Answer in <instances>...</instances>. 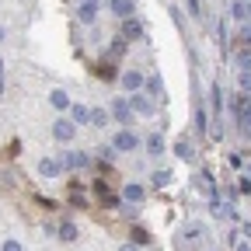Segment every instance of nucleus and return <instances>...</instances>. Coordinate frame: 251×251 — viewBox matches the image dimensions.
Returning <instances> with one entry per match:
<instances>
[{
  "label": "nucleus",
  "mask_w": 251,
  "mask_h": 251,
  "mask_svg": "<svg viewBox=\"0 0 251 251\" xmlns=\"http://www.w3.org/2000/svg\"><path fill=\"white\" fill-rule=\"evenodd\" d=\"M202 244H206V227L202 224H188L181 230V237H178V248L181 251H199Z\"/></svg>",
  "instance_id": "1"
},
{
  "label": "nucleus",
  "mask_w": 251,
  "mask_h": 251,
  "mask_svg": "<svg viewBox=\"0 0 251 251\" xmlns=\"http://www.w3.org/2000/svg\"><path fill=\"white\" fill-rule=\"evenodd\" d=\"M136 147H140V136L129 133V129H122V133L115 136V143H112V150H119V153H133Z\"/></svg>",
  "instance_id": "2"
},
{
  "label": "nucleus",
  "mask_w": 251,
  "mask_h": 251,
  "mask_svg": "<svg viewBox=\"0 0 251 251\" xmlns=\"http://www.w3.org/2000/svg\"><path fill=\"white\" fill-rule=\"evenodd\" d=\"M74 133H77V126H74V122H67V119L52 122V136H56L59 143H70V140H74Z\"/></svg>",
  "instance_id": "3"
},
{
  "label": "nucleus",
  "mask_w": 251,
  "mask_h": 251,
  "mask_svg": "<svg viewBox=\"0 0 251 251\" xmlns=\"http://www.w3.org/2000/svg\"><path fill=\"white\" fill-rule=\"evenodd\" d=\"M59 171H63V161H59V157H42V161H39V175L56 178Z\"/></svg>",
  "instance_id": "4"
},
{
  "label": "nucleus",
  "mask_w": 251,
  "mask_h": 251,
  "mask_svg": "<svg viewBox=\"0 0 251 251\" xmlns=\"http://www.w3.org/2000/svg\"><path fill=\"white\" fill-rule=\"evenodd\" d=\"M87 164H91V157L80 153V150H74V153L63 157V168H70V171H80V168H87Z\"/></svg>",
  "instance_id": "5"
},
{
  "label": "nucleus",
  "mask_w": 251,
  "mask_h": 251,
  "mask_svg": "<svg viewBox=\"0 0 251 251\" xmlns=\"http://www.w3.org/2000/svg\"><path fill=\"white\" fill-rule=\"evenodd\" d=\"M129 108H133L136 115H153V101L147 98V94H133V98H129Z\"/></svg>",
  "instance_id": "6"
},
{
  "label": "nucleus",
  "mask_w": 251,
  "mask_h": 251,
  "mask_svg": "<svg viewBox=\"0 0 251 251\" xmlns=\"http://www.w3.org/2000/svg\"><path fill=\"white\" fill-rule=\"evenodd\" d=\"M108 11H112V14H119V18H133L136 4H133V0H108Z\"/></svg>",
  "instance_id": "7"
},
{
  "label": "nucleus",
  "mask_w": 251,
  "mask_h": 251,
  "mask_svg": "<svg viewBox=\"0 0 251 251\" xmlns=\"http://www.w3.org/2000/svg\"><path fill=\"white\" fill-rule=\"evenodd\" d=\"M112 115H115L119 122H129V119H133V108H129V101H126V98H115V101H112Z\"/></svg>",
  "instance_id": "8"
},
{
  "label": "nucleus",
  "mask_w": 251,
  "mask_h": 251,
  "mask_svg": "<svg viewBox=\"0 0 251 251\" xmlns=\"http://www.w3.org/2000/svg\"><path fill=\"white\" fill-rule=\"evenodd\" d=\"M143 80H147V77H143L140 70H129V74H122V87H126V91H140V87H143Z\"/></svg>",
  "instance_id": "9"
},
{
  "label": "nucleus",
  "mask_w": 251,
  "mask_h": 251,
  "mask_svg": "<svg viewBox=\"0 0 251 251\" xmlns=\"http://www.w3.org/2000/svg\"><path fill=\"white\" fill-rule=\"evenodd\" d=\"M237 126H241V133H251V101L237 108Z\"/></svg>",
  "instance_id": "10"
},
{
  "label": "nucleus",
  "mask_w": 251,
  "mask_h": 251,
  "mask_svg": "<svg viewBox=\"0 0 251 251\" xmlns=\"http://www.w3.org/2000/svg\"><path fill=\"white\" fill-rule=\"evenodd\" d=\"M175 153L181 157V161H196V147L188 143V140H178V143H175Z\"/></svg>",
  "instance_id": "11"
},
{
  "label": "nucleus",
  "mask_w": 251,
  "mask_h": 251,
  "mask_svg": "<svg viewBox=\"0 0 251 251\" xmlns=\"http://www.w3.org/2000/svg\"><path fill=\"white\" fill-rule=\"evenodd\" d=\"M77 18H80L84 25H91L94 18H98V7H94V4H77Z\"/></svg>",
  "instance_id": "12"
},
{
  "label": "nucleus",
  "mask_w": 251,
  "mask_h": 251,
  "mask_svg": "<svg viewBox=\"0 0 251 251\" xmlns=\"http://www.w3.org/2000/svg\"><path fill=\"white\" fill-rule=\"evenodd\" d=\"M49 105H52V108H59V112H63V108H70L67 91H52V94H49Z\"/></svg>",
  "instance_id": "13"
},
{
  "label": "nucleus",
  "mask_w": 251,
  "mask_h": 251,
  "mask_svg": "<svg viewBox=\"0 0 251 251\" xmlns=\"http://www.w3.org/2000/svg\"><path fill=\"white\" fill-rule=\"evenodd\" d=\"M140 31H143V28H140L133 18H126V25H122V35H126V39H140Z\"/></svg>",
  "instance_id": "14"
},
{
  "label": "nucleus",
  "mask_w": 251,
  "mask_h": 251,
  "mask_svg": "<svg viewBox=\"0 0 251 251\" xmlns=\"http://www.w3.org/2000/svg\"><path fill=\"white\" fill-rule=\"evenodd\" d=\"M59 241H77V227L70 224V220H67V224H59Z\"/></svg>",
  "instance_id": "15"
},
{
  "label": "nucleus",
  "mask_w": 251,
  "mask_h": 251,
  "mask_svg": "<svg viewBox=\"0 0 251 251\" xmlns=\"http://www.w3.org/2000/svg\"><path fill=\"white\" fill-rule=\"evenodd\" d=\"M147 150H150V153H164V140L157 136V133H150V136H147Z\"/></svg>",
  "instance_id": "16"
},
{
  "label": "nucleus",
  "mask_w": 251,
  "mask_h": 251,
  "mask_svg": "<svg viewBox=\"0 0 251 251\" xmlns=\"http://www.w3.org/2000/svg\"><path fill=\"white\" fill-rule=\"evenodd\" d=\"M237 70H251V49H237Z\"/></svg>",
  "instance_id": "17"
},
{
  "label": "nucleus",
  "mask_w": 251,
  "mask_h": 251,
  "mask_svg": "<svg viewBox=\"0 0 251 251\" xmlns=\"http://www.w3.org/2000/svg\"><path fill=\"white\" fill-rule=\"evenodd\" d=\"M74 122H77V126L91 122V108H84V105H74Z\"/></svg>",
  "instance_id": "18"
},
{
  "label": "nucleus",
  "mask_w": 251,
  "mask_h": 251,
  "mask_svg": "<svg viewBox=\"0 0 251 251\" xmlns=\"http://www.w3.org/2000/svg\"><path fill=\"white\" fill-rule=\"evenodd\" d=\"M143 199V188L140 185H126V202H140Z\"/></svg>",
  "instance_id": "19"
},
{
  "label": "nucleus",
  "mask_w": 251,
  "mask_h": 251,
  "mask_svg": "<svg viewBox=\"0 0 251 251\" xmlns=\"http://www.w3.org/2000/svg\"><path fill=\"white\" fill-rule=\"evenodd\" d=\"M91 126H108V112L105 108H94L91 112Z\"/></svg>",
  "instance_id": "20"
},
{
  "label": "nucleus",
  "mask_w": 251,
  "mask_h": 251,
  "mask_svg": "<svg viewBox=\"0 0 251 251\" xmlns=\"http://www.w3.org/2000/svg\"><path fill=\"white\" fill-rule=\"evenodd\" d=\"M150 181H153L157 188H164V185L171 181V171H153V178H150Z\"/></svg>",
  "instance_id": "21"
},
{
  "label": "nucleus",
  "mask_w": 251,
  "mask_h": 251,
  "mask_svg": "<svg viewBox=\"0 0 251 251\" xmlns=\"http://www.w3.org/2000/svg\"><path fill=\"white\" fill-rule=\"evenodd\" d=\"M143 84H147V91H150V94H161V77H147Z\"/></svg>",
  "instance_id": "22"
},
{
  "label": "nucleus",
  "mask_w": 251,
  "mask_h": 251,
  "mask_svg": "<svg viewBox=\"0 0 251 251\" xmlns=\"http://www.w3.org/2000/svg\"><path fill=\"white\" fill-rule=\"evenodd\" d=\"M133 241H136V244H147V241H150V234H147L143 227H133Z\"/></svg>",
  "instance_id": "23"
},
{
  "label": "nucleus",
  "mask_w": 251,
  "mask_h": 251,
  "mask_svg": "<svg viewBox=\"0 0 251 251\" xmlns=\"http://www.w3.org/2000/svg\"><path fill=\"white\" fill-rule=\"evenodd\" d=\"M237 192H241V196H251V178H241V181H237Z\"/></svg>",
  "instance_id": "24"
},
{
  "label": "nucleus",
  "mask_w": 251,
  "mask_h": 251,
  "mask_svg": "<svg viewBox=\"0 0 251 251\" xmlns=\"http://www.w3.org/2000/svg\"><path fill=\"white\" fill-rule=\"evenodd\" d=\"M234 18L237 21H248V11H244V4H237V0H234Z\"/></svg>",
  "instance_id": "25"
},
{
  "label": "nucleus",
  "mask_w": 251,
  "mask_h": 251,
  "mask_svg": "<svg viewBox=\"0 0 251 251\" xmlns=\"http://www.w3.org/2000/svg\"><path fill=\"white\" fill-rule=\"evenodd\" d=\"M237 87H241V91H251V74H241V77H237Z\"/></svg>",
  "instance_id": "26"
},
{
  "label": "nucleus",
  "mask_w": 251,
  "mask_h": 251,
  "mask_svg": "<svg viewBox=\"0 0 251 251\" xmlns=\"http://www.w3.org/2000/svg\"><path fill=\"white\" fill-rule=\"evenodd\" d=\"M237 42H241L244 49H251V28H244V31H241V39H237Z\"/></svg>",
  "instance_id": "27"
},
{
  "label": "nucleus",
  "mask_w": 251,
  "mask_h": 251,
  "mask_svg": "<svg viewBox=\"0 0 251 251\" xmlns=\"http://www.w3.org/2000/svg\"><path fill=\"white\" fill-rule=\"evenodd\" d=\"M122 49H126V42H122V39H115V42H112V56H119Z\"/></svg>",
  "instance_id": "28"
},
{
  "label": "nucleus",
  "mask_w": 251,
  "mask_h": 251,
  "mask_svg": "<svg viewBox=\"0 0 251 251\" xmlns=\"http://www.w3.org/2000/svg\"><path fill=\"white\" fill-rule=\"evenodd\" d=\"M4 251H21V244H18V241H7V244H4Z\"/></svg>",
  "instance_id": "29"
},
{
  "label": "nucleus",
  "mask_w": 251,
  "mask_h": 251,
  "mask_svg": "<svg viewBox=\"0 0 251 251\" xmlns=\"http://www.w3.org/2000/svg\"><path fill=\"white\" fill-rule=\"evenodd\" d=\"M241 234H244V237H251V224H241Z\"/></svg>",
  "instance_id": "30"
},
{
  "label": "nucleus",
  "mask_w": 251,
  "mask_h": 251,
  "mask_svg": "<svg viewBox=\"0 0 251 251\" xmlns=\"http://www.w3.org/2000/svg\"><path fill=\"white\" fill-rule=\"evenodd\" d=\"M234 251H251V244H248V241H244V244H237V248H234Z\"/></svg>",
  "instance_id": "31"
},
{
  "label": "nucleus",
  "mask_w": 251,
  "mask_h": 251,
  "mask_svg": "<svg viewBox=\"0 0 251 251\" xmlns=\"http://www.w3.org/2000/svg\"><path fill=\"white\" fill-rule=\"evenodd\" d=\"M119 251H136V248H133V244H122V248H119Z\"/></svg>",
  "instance_id": "32"
},
{
  "label": "nucleus",
  "mask_w": 251,
  "mask_h": 251,
  "mask_svg": "<svg viewBox=\"0 0 251 251\" xmlns=\"http://www.w3.org/2000/svg\"><path fill=\"white\" fill-rule=\"evenodd\" d=\"M80 4H94V7H98V4H101V0H80Z\"/></svg>",
  "instance_id": "33"
},
{
  "label": "nucleus",
  "mask_w": 251,
  "mask_h": 251,
  "mask_svg": "<svg viewBox=\"0 0 251 251\" xmlns=\"http://www.w3.org/2000/svg\"><path fill=\"white\" fill-rule=\"evenodd\" d=\"M244 11H248V18H251V0H248V4H244Z\"/></svg>",
  "instance_id": "34"
},
{
  "label": "nucleus",
  "mask_w": 251,
  "mask_h": 251,
  "mask_svg": "<svg viewBox=\"0 0 251 251\" xmlns=\"http://www.w3.org/2000/svg\"><path fill=\"white\" fill-rule=\"evenodd\" d=\"M0 77H4V59H0Z\"/></svg>",
  "instance_id": "35"
},
{
  "label": "nucleus",
  "mask_w": 251,
  "mask_h": 251,
  "mask_svg": "<svg viewBox=\"0 0 251 251\" xmlns=\"http://www.w3.org/2000/svg\"><path fill=\"white\" fill-rule=\"evenodd\" d=\"M0 94H4V77H0Z\"/></svg>",
  "instance_id": "36"
},
{
  "label": "nucleus",
  "mask_w": 251,
  "mask_h": 251,
  "mask_svg": "<svg viewBox=\"0 0 251 251\" xmlns=\"http://www.w3.org/2000/svg\"><path fill=\"white\" fill-rule=\"evenodd\" d=\"M0 39H4V28H0Z\"/></svg>",
  "instance_id": "37"
},
{
  "label": "nucleus",
  "mask_w": 251,
  "mask_h": 251,
  "mask_svg": "<svg viewBox=\"0 0 251 251\" xmlns=\"http://www.w3.org/2000/svg\"><path fill=\"white\" fill-rule=\"evenodd\" d=\"M237 4H248V0H237Z\"/></svg>",
  "instance_id": "38"
},
{
  "label": "nucleus",
  "mask_w": 251,
  "mask_h": 251,
  "mask_svg": "<svg viewBox=\"0 0 251 251\" xmlns=\"http://www.w3.org/2000/svg\"><path fill=\"white\" fill-rule=\"evenodd\" d=\"M248 136H251V133H248Z\"/></svg>",
  "instance_id": "39"
}]
</instances>
